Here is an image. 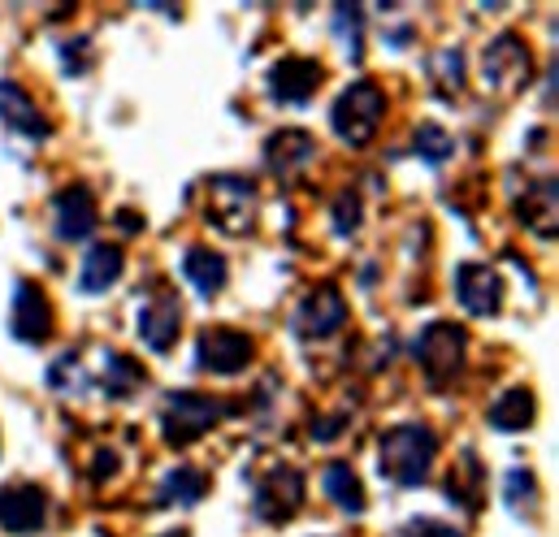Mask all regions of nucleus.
<instances>
[{
    "label": "nucleus",
    "instance_id": "19",
    "mask_svg": "<svg viewBox=\"0 0 559 537\" xmlns=\"http://www.w3.org/2000/svg\"><path fill=\"white\" fill-rule=\"evenodd\" d=\"M122 268H127V256H122V248L118 243H96L92 252H87V261H83V277H79V286L83 290H109L118 277H122Z\"/></svg>",
    "mask_w": 559,
    "mask_h": 537
},
{
    "label": "nucleus",
    "instance_id": "4",
    "mask_svg": "<svg viewBox=\"0 0 559 537\" xmlns=\"http://www.w3.org/2000/svg\"><path fill=\"white\" fill-rule=\"evenodd\" d=\"M464 347H468V334H464L460 325H451V321H433V325H425V330L417 334L413 356H417V365L425 369V378H429L433 386H442L447 378L460 373V365H464Z\"/></svg>",
    "mask_w": 559,
    "mask_h": 537
},
{
    "label": "nucleus",
    "instance_id": "27",
    "mask_svg": "<svg viewBox=\"0 0 559 537\" xmlns=\"http://www.w3.org/2000/svg\"><path fill=\"white\" fill-rule=\"evenodd\" d=\"M413 152L438 165V160L451 156V134L442 131V127H433V122H425V127H417V134H413Z\"/></svg>",
    "mask_w": 559,
    "mask_h": 537
},
{
    "label": "nucleus",
    "instance_id": "25",
    "mask_svg": "<svg viewBox=\"0 0 559 537\" xmlns=\"http://www.w3.org/2000/svg\"><path fill=\"white\" fill-rule=\"evenodd\" d=\"M308 156H312V139H308L304 131H282V134H274V139H270V147H265V160L278 169L282 178H286V174H295Z\"/></svg>",
    "mask_w": 559,
    "mask_h": 537
},
{
    "label": "nucleus",
    "instance_id": "17",
    "mask_svg": "<svg viewBox=\"0 0 559 537\" xmlns=\"http://www.w3.org/2000/svg\"><path fill=\"white\" fill-rule=\"evenodd\" d=\"M481 481H486V468H481V460H477L473 451H460L455 468L447 473V486H442V494H447L451 503H460L464 512H473V508L481 503Z\"/></svg>",
    "mask_w": 559,
    "mask_h": 537
},
{
    "label": "nucleus",
    "instance_id": "13",
    "mask_svg": "<svg viewBox=\"0 0 559 537\" xmlns=\"http://www.w3.org/2000/svg\"><path fill=\"white\" fill-rule=\"evenodd\" d=\"M92 230H96V195H92V187L74 182L57 195V235L66 243H83V239H92Z\"/></svg>",
    "mask_w": 559,
    "mask_h": 537
},
{
    "label": "nucleus",
    "instance_id": "18",
    "mask_svg": "<svg viewBox=\"0 0 559 537\" xmlns=\"http://www.w3.org/2000/svg\"><path fill=\"white\" fill-rule=\"evenodd\" d=\"M516 217L525 226H534L538 235H551L556 239V178H538L534 191L516 200Z\"/></svg>",
    "mask_w": 559,
    "mask_h": 537
},
{
    "label": "nucleus",
    "instance_id": "32",
    "mask_svg": "<svg viewBox=\"0 0 559 537\" xmlns=\"http://www.w3.org/2000/svg\"><path fill=\"white\" fill-rule=\"evenodd\" d=\"M334 226H338L343 235H356V226H360V200H356L352 191L334 200Z\"/></svg>",
    "mask_w": 559,
    "mask_h": 537
},
{
    "label": "nucleus",
    "instance_id": "3",
    "mask_svg": "<svg viewBox=\"0 0 559 537\" xmlns=\"http://www.w3.org/2000/svg\"><path fill=\"white\" fill-rule=\"evenodd\" d=\"M209 222L226 235H248L257 226V187L235 174H217L209 182Z\"/></svg>",
    "mask_w": 559,
    "mask_h": 537
},
{
    "label": "nucleus",
    "instance_id": "21",
    "mask_svg": "<svg viewBox=\"0 0 559 537\" xmlns=\"http://www.w3.org/2000/svg\"><path fill=\"white\" fill-rule=\"evenodd\" d=\"M321 486H325V499L338 503L343 512H352V516L365 512V490H360V481H356V473L347 464H325Z\"/></svg>",
    "mask_w": 559,
    "mask_h": 537
},
{
    "label": "nucleus",
    "instance_id": "15",
    "mask_svg": "<svg viewBox=\"0 0 559 537\" xmlns=\"http://www.w3.org/2000/svg\"><path fill=\"white\" fill-rule=\"evenodd\" d=\"M13 334L22 343H44L52 334V308H48L44 290L31 282H22L13 290Z\"/></svg>",
    "mask_w": 559,
    "mask_h": 537
},
{
    "label": "nucleus",
    "instance_id": "28",
    "mask_svg": "<svg viewBox=\"0 0 559 537\" xmlns=\"http://www.w3.org/2000/svg\"><path fill=\"white\" fill-rule=\"evenodd\" d=\"M534 503H538L534 473H530V468H512V473H508V508H512V512H534Z\"/></svg>",
    "mask_w": 559,
    "mask_h": 537
},
{
    "label": "nucleus",
    "instance_id": "2",
    "mask_svg": "<svg viewBox=\"0 0 559 537\" xmlns=\"http://www.w3.org/2000/svg\"><path fill=\"white\" fill-rule=\"evenodd\" d=\"M534 79V52L521 35H495L481 52V83L495 96H516Z\"/></svg>",
    "mask_w": 559,
    "mask_h": 537
},
{
    "label": "nucleus",
    "instance_id": "29",
    "mask_svg": "<svg viewBox=\"0 0 559 537\" xmlns=\"http://www.w3.org/2000/svg\"><path fill=\"white\" fill-rule=\"evenodd\" d=\"M433 79L455 96V92L464 87V52H460V48H442V52L433 57Z\"/></svg>",
    "mask_w": 559,
    "mask_h": 537
},
{
    "label": "nucleus",
    "instance_id": "5",
    "mask_svg": "<svg viewBox=\"0 0 559 537\" xmlns=\"http://www.w3.org/2000/svg\"><path fill=\"white\" fill-rule=\"evenodd\" d=\"M330 122H334V131L343 143H352V147H365L373 131H378V122H382V92L373 87V83H352L338 100H334V114H330Z\"/></svg>",
    "mask_w": 559,
    "mask_h": 537
},
{
    "label": "nucleus",
    "instance_id": "26",
    "mask_svg": "<svg viewBox=\"0 0 559 537\" xmlns=\"http://www.w3.org/2000/svg\"><path fill=\"white\" fill-rule=\"evenodd\" d=\"M83 382H92V378L83 373V360H79L74 351L52 360V369H48V386H52V391H70V395H74V391H83Z\"/></svg>",
    "mask_w": 559,
    "mask_h": 537
},
{
    "label": "nucleus",
    "instance_id": "22",
    "mask_svg": "<svg viewBox=\"0 0 559 537\" xmlns=\"http://www.w3.org/2000/svg\"><path fill=\"white\" fill-rule=\"evenodd\" d=\"M143 386V369L131 356H118V351H105V373H100V391L109 399H127Z\"/></svg>",
    "mask_w": 559,
    "mask_h": 537
},
{
    "label": "nucleus",
    "instance_id": "14",
    "mask_svg": "<svg viewBox=\"0 0 559 537\" xmlns=\"http://www.w3.org/2000/svg\"><path fill=\"white\" fill-rule=\"evenodd\" d=\"M321 87V65L317 61H304V57H286L270 70V92L278 105H304L312 92Z\"/></svg>",
    "mask_w": 559,
    "mask_h": 537
},
{
    "label": "nucleus",
    "instance_id": "23",
    "mask_svg": "<svg viewBox=\"0 0 559 537\" xmlns=\"http://www.w3.org/2000/svg\"><path fill=\"white\" fill-rule=\"evenodd\" d=\"M209 494V473H200V468H191V464H182V468H174V473H165V481H160V503H200Z\"/></svg>",
    "mask_w": 559,
    "mask_h": 537
},
{
    "label": "nucleus",
    "instance_id": "12",
    "mask_svg": "<svg viewBox=\"0 0 559 537\" xmlns=\"http://www.w3.org/2000/svg\"><path fill=\"white\" fill-rule=\"evenodd\" d=\"M455 295L468 312L477 317H495L503 303V282L490 265H460L455 268Z\"/></svg>",
    "mask_w": 559,
    "mask_h": 537
},
{
    "label": "nucleus",
    "instance_id": "8",
    "mask_svg": "<svg viewBox=\"0 0 559 537\" xmlns=\"http://www.w3.org/2000/svg\"><path fill=\"white\" fill-rule=\"evenodd\" d=\"M304 503V477L295 468L278 464L261 486H257V516L270 525H286Z\"/></svg>",
    "mask_w": 559,
    "mask_h": 537
},
{
    "label": "nucleus",
    "instance_id": "20",
    "mask_svg": "<svg viewBox=\"0 0 559 537\" xmlns=\"http://www.w3.org/2000/svg\"><path fill=\"white\" fill-rule=\"evenodd\" d=\"M187 277H191V286L204 295V299H213L222 286H226V277H230V265H226V256L222 252H213V248H191L187 252Z\"/></svg>",
    "mask_w": 559,
    "mask_h": 537
},
{
    "label": "nucleus",
    "instance_id": "24",
    "mask_svg": "<svg viewBox=\"0 0 559 537\" xmlns=\"http://www.w3.org/2000/svg\"><path fill=\"white\" fill-rule=\"evenodd\" d=\"M530 420H534V391H525V386H512L490 403V425L495 429H525Z\"/></svg>",
    "mask_w": 559,
    "mask_h": 537
},
{
    "label": "nucleus",
    "instance_id": "10",
    "mask_svg": "<svg viewBox=\"0 0 559 537\" xmlns=\"http://www.w3.org/2000/svg\"><path fill=\"white\" fill-rule=\"evenodd\" d=\"M252 356H257V347L239 330H204L200 351H195L200 369H209V373H239L243 365H252Z\"/></svg>",
    "mask_w": 559,
    "mask_h": 537
},
{
    "label": "nucleus",
    "instance_id": "35",
    "mask_svg": "<svg viewBox=\"0 0 559 537\" xmlns=\"http://www.w3.org/2000/svg\"><path fill=\"white\" fill-rule=\"evenodd\" d=\"M118 222H122V230H140V226H143L135 213H118Z\"/></svg>",
    "mask_w": 559,
    "mask_h": 537
},
{
    "label": "nucleus",
    "instance_id": "31",
    "mask_svg": "<svg viewBox=\"0 0 559 537\" xmlns=\"http://www.w3.org/2000/svg\"><path fill=\"white\" fill-rule=\"evenodd\" d=\"M61 61H66L70 74H87V65H92V39H87V35L66 39V44H61Z\"/></svg>",
    "mask_w": 559,
    "mask_h": 537
},
{
    "label": "nucleus",
    "instance_id": "36",
    "mask_svg": "<svg viewBox=\"0 0 559 537\" xmlns=\"http://www.w3.org/2000/svg\"><path fill=\"white\" fill-rule=\"evenodd\" d=\"M547 100L556 105V65H551V74H547Z\"/></svg>",
    "mask_w": 559,
    "mask_h": 537
},
{
    "label": "nucleus",
    "instance_id": "30",
    "mask_svg": "<svg viewBox=\"0 0 559 537\" xmlns=\"http://www.w3.org/2000/svg\"><path fill=\"white\" fill-rule=\"evenodd\" d=\"M334 31H338V44L347 39V57L360 61V9L343 4V9L334 13Z\"/></svg>",
    "mask_w": 559,
    "mask_h": 537
},
{
    "label": "nucleus",
    "instance_id": "9",
    "mask_svg": "<svg viewBox=\"0 0 559 537\" xmlns=\"http://www.w3.org/2000/svg\"><path fill=\"white\" fill-rule=\"evenodd\" d=\"M347 321V303L338 286H317L304 295L299 312H295V334L299 338H325Z\"/></svg>",
    "mask_w": 559,
    "mask_h": 537
},
{
    "label": "nucleus",
    "instance_id": "37",
    "mask_svg": "<svg viewBox=\"0 0 559 537\" xmlns=\"http://www.w3.org/2000/svg\"><path fill=\"white\" fill-rule=\"evenodd\" d=\"M165 537H187V529H174V534H165Z\"/></svg>",
    "mask_w": 559,
    "mask_h": 537
},
{
    "label": "nucleus",
    "instance_id": "6",
    "mask_svg": "<svg viewBox=\"0 0 559 537\" xmlns=\"http://www.w3.org/2000/svg\"><path fill=\"white\" fill-rule=\"evenodd\" d=\"M222 416V403L209 399V395H195V391H174L165 399V438L169 442H191L200 438L204 429H213Z\"/></svg>",
    "mask_w": 559,
    "mask_h": 537
},
{
    "label": "nucleus",
    "instance_id": "1",
    "mask_svg": "<svg viewBox=\"0 0 559 537\" xmlns=\"http://www.w3.org/2000/svg\"><path fill=\"white\" fill-rule=\"evenodd\" d=\"M433 455H438V438L429 425H395L378 438V468L391 486H404V490H417L420 481L429 477L433 468Z\"/></svg>",
    "mask_w": 559,
    "mask_h": 537
},
{
    "label": "nucleus",
    "instance_id": "7",
    "mask_svg": "<svg viewBox=\"0 0 559 537\" xmlns=\"http://www.w3.org/2000/svg\"><path fill=\"white\" fill-rule=\"evenodd\" d=\"M44 516H48V494L39 486H26V481L0 486V529H9V534H39Z\"/></svg>",
    "mask_w": 559,
    "mask_h": 537
},
{
    "label": "nucleus",
    "instance_id": "34",
    "mask_svg": "<svg viewBox=\"0 0 559 537\" xmlns=\"http://www.w3.org/2000/svg\"><path fill=\"white\" fill-rule=\"evenodd\" d=\"M114 473H118V455H114V451L96 455V464H92V477H114Z\"/></svg>",
    "mask_w": 559,
    "mask_h": 537
},
{
    "label": "nucleus",
    "instance_id": "16",
    "mask_svg": "<svg viewBox=\"0 0 559 537\" xmlns=\"http://www.w3.org/2000/svg\"><path fill=\"white\" fill-rule=\"evenodd\" d=\"M0 122H9L13 131L22 134H35V139H44V134H52V122L35 109V100L17 87V83H9V79H0Z\"/></svg>",
    "mask_w": 559,
    "mask_h": 537
},
{
    "label": "nucleus",
    "instance_id": "33",
    "mask_svg": "<svg viewBox=\"0 0 559 537\" xmlns=\"http://www.w3.org/2000/svg\"><path fill=\"white\" fill-rule=\"evenodd\" d=\"M338 429H347V416H338V411H330V420H312V438L317 442H330Z\"/></svg>",
    "mask_w": 559,
    "mask_h": 537
},
{
    "label": "nucleus",
    "instance_id": "11",
    "mask_svg": "<svg viewBox=\"0 0 559 537\" xmlns=\"http://www.w3.org/2000/svg\"><path fill=\"white\" fill-rule=\"evenodd\" d=\"M182 330V303L174 290H156V299H147L140 308V338L152 351H169L174 338Z\"/></svg>",
    "mask_w": 559,
    "mask_h": 537
}]
</instances>
